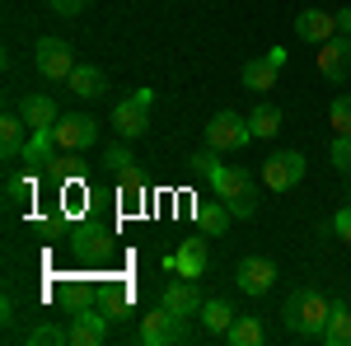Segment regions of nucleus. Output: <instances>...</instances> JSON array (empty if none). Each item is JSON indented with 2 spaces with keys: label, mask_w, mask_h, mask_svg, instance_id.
<instances>
[{
  "label": "nucleus",
  "mask_w": 351,
  "mask_h": 346,
  "mask_svg": "<svg viewBox=\"0 0 351 346\" xmlns=\"http://www.w3.org/2000/svg\"><path fill=\"white\" fill-rule=\"evenodd\" d=\"M328 309H332V299H328L324 291L300 286V291H291V299H286L281 323H286V332H291L295 342H319L324 328H328Z\"/></svg>",
  "instance_id": "f257e3e1"
},
{
  "label": "nucleus",
  "mask_w": 351,
  "mask_h": 346,
  "mask_svg": "<svg viewBox=\"0 0 351 346\" xmlns=\"http://www.w3.org/2000/svg\"><path fill=\"white\" fill-rule=\"evenodd\" d=\"M141 342H145V346H178V342H188V319L173 314L169 304H160V309L141 314Z\"/></svg>",
  "instance_id": "f03ea898"
},
{
  "label": "nucleus",
  "mask_w": 351,
  "mask_h": 346,
  "mask_svg": "<svg viewBox=\"0 0 351 346\" xmlns=\"http://www.w3.org/2000/svg\"><path fill=\"white\" fill-rule=\"evenodd\" d=\"M248 140H253V127H248V117H239V112H216V117L206 122V145L220 150V155L243 150Z\"/></svg>",
  "instance_id": "7ed1b4c3"
},
{
  "label": "nucleus",
  "mask_w": 351,
  "mask_h": 346,
  "mask_svg": "<svg viewBox=\"0 0 351 346\" xmlns=\"http://www.w3.org/2000/svg\"><path fill=\"white\" fill-rule=\"evenodd\" d=\"M52 140H56V150L80 155V150H89V145H99V122L84 117V112H66V117H56Z\"/></svg>",
  "instance_id": "20e7f679"
},
{
  "label": "nucleus",
  "mask_w": 351,
  "mask_h": 346,
  "mask_svg": "<svg viewBox=\"0 0 351 346\" xmlns=\"http://www.w3.org/2000/svg\"><path fill=\"white\" fill-rule=\"evenodd\" d=\"M33 66H38V75H47V80H71V71H75L80 61L71 52V42H61V38H38Z\"/></svg>",
  "instance_id": "39448f33"
},
{
  "label": "nucleus",
  "mask_w": 351,
  "mask_h": 346,
  "mask_svg": "<svg viewBox=\"0 0 351 346\" xmlns=\"http://www.w3.org/2000/svg\"><path fill=\"white\" fill-rule=\"evenodd\" d=\"M300 178H304V155L300 150H276V155L263 160V183L271 192H291Z\"/></svg>",
  "instance_id": "423d86ee"
},
{
  "label": "nucleus",
  "mask_w": 351,
  "mask_h": 346,
  "mask_svg": "<svg viewBox=\"0 0 351 346\" xmlns=\"http://www.w3.org/2000/svg\"><path fill=\"white\" fill-rule=\"evenodd\" d=\"M319 71H324L332 84H347L351 80V33H337L319 47Z\"/></svg>",
  "instance_id": "0eeeda50"
},
{
  "label": "nucleus",
  "mask_w": 351,
  "mask_h": 346,
  "mask_svg": "<svg viewBox=\"0 0 351 346\" xmlns=\"http://www.w3.org/2000/svg\"><path fill=\"white\" fill-rule=\"evenodd\" d=\"M108 127L117 132V140H141V136L150 132V108L136 103V99H122V103L112 108Z\"/></svg>",
  "instance_id": "6e6552de"
},
{
  "label": "nucleus",
  "mask_w": 351,
  "mask_h": 346,
  "mask_svg": "<svg viewBox=\"0 0 351 346\" xmlns=\"http://www.w3.org/2000/svg\"><path fill=\"white\" fill-rule=\"evenodd\" d=\"M342 28H337V14H328V10H300L295 14V38L300 42H314V47H324L328 38H337Z\"/></svg>",
  "instance_id": "1a4fd4ad"
},
{
  "label": "nucleus",
  "mask_w": 351,
  "mask_h": 346,
  "mask_svg": "<svg viewBox=\"0 0 351 346\" xmlns=\"http://www.w3.org/2000/svg\"><path fill=\"white\" fill-rule=\"evenodd\" d=\"M169 271H178L183 281H202L206 276V239H183L173 258H164Z\"/></svg>",
  "instance_id": "9d476101"
},
{
  "label": "nucleus",
  "mask_w": 351,
  "mask_h": 346,
  "mask_svg": "<svg viewBox=\"0 0 351 346\" xmlns=\"http://www.w3.org/2000/svg\"><path fill=\"white\" fill-rule=\"evenodd\" d=\"M104 337H108V319L99 309H80L66 323V346H99Z\"/></svg>",
  "instance_id": "9b49d317"
},
{
  "label": "nucleus",
  "mask_w": 351,
  "mask_h": 346,
  "mask_svg": "<svg viewBox=\"0 0 351 346\" xmlns=\"http://www.w3.org/2000/svg\"><path fill=\"white\" fill-rule=\"evenodd\" d=\"M234 281H239L243 295H267L276 286V262L271 258H243L239 271H234Z\"/></svg>",
  "instance_id": "f8f14e48"
},
{
  "label": "nucleus",
  "mask_w": 351,
  "mask_h": 346,
  "mask_svg": "<svg viewBox=\"0 0 351 346\" xmlns=\"http://www.w3.org/2000/svg\"><path fill=\"white\" fill-rule=\"evenodd\" d=\"M19 117H24L33 132H52L61 108H56L52 94H24V99H19Z\"/></svg>",
  "instance_id": "ddd939ff"
},
{
  "label": "nucleus",
  "mask_w": 351,
  "mask_h": 346,
  "mask_svg": "<svg viewBox=\"0 0 351 346\" xmlns=\"http://www.w3.org/2000/svg\"><path fill=\"white\" fill-rule=\"evenodd\" d=\"M28 136H33V127H28L19 112H5L0 117V160H24V145Z\"/></svg>",
  "instance_id": "4468645a"
},
{
  "label": "nucleus",
  "mask_w": 351,
  "mask_h": 346,
  "mask_svg": "<svg viewBox=\"0 0 351 346\" xmlns=\"http://www.w3.org/2000/svg\"><path fill=\"white\" fill-rule=\"evenodd\" d=\"M160 304H169L173 314L192 319V314H202V304H206V299H202V291H197V281H183V276H178V281H169V286H164Z\"/></svg>",
  "instance_id": "2eb2a0df"
},
{
  "label": "nucleus",
  "mask_w": 351,
  "mask_h": 346,
  "mask_svg": "<svg viewBox=\"0 0 351 346\" xmlns=\"http://www.w3.org/2000/svg\"><path fill=\"white\" fill-rule=\"evenodd\" d=\"M211 187H216L220 201H239V197H248V192H253V173H248V169H239V164H225Z\"/></svg>",
  "instance_id": "dca6fc26"
},
{
  "label": "nucleus",
  "mask_w": 351,
  "mask_h": 346,
  "mask_svg": "<svg viewBox=\"0 0 351 346\" xmlns=\"http://www.w3.org/2000/svg\"><path fill=\"white\" fill-rule=\"evenodd\" d=\"M276 71H281V66H271L267 56H253V61H243L239 80H243L248 94H271V89H276Z\"/></svg>",
  "instance_id": "f3484780"
},
{
  "label": "nucleus",
  "mask_w": 351,
  "mask_h": 346,
  "mask_svg": "<svg viewBox=\"0 0 351 346\" xmlns=\"http://www.w3.org/2000/svg\"><path fill=\"white\" fill-rule=\"evenodd\" d=\"M319 342L328 346H351V304H342V299H332V309H328V328Z\"/></svg>",
  "instance_id": "a211bd4d"
},
{
  "label": "nucleus",
  "mask_w": 351,
  "mask_h": 346,
  "mask_svg": "<svg viewBox=\"0 0 351 346\" xmlns=\"http://www.w3.org/2000/svg\"><path fill=\"white\" fill-rule=\"evenodd\" d=\"M234 319H239V314H234L230 299H206V304H202V328H206L211 337H225V332L234 328Z\"/></svg>",
  "instance_id": "6ab92c4d"
},
{
  "label": "nucleus",
  "mask_w": 351,
  "mask_h": 346,
  "mask_svg": "<svg viewBox=\"0 0 351 346\" xmlns=\"http://www.w3.org/2000/svg\"><path fill=\"white\" fill-rule=\"evenodd\" d=\"M66 89H71L75 99H94V94H104V89H108V80H104V71H99V66H75V71H71V80H66Z\"/></svg>",
  "instance_id": "aec40b11"
},
{
  "label": "nucleus",
  "mask_w": 351,
  "mask_h": 346,
  "mask_svg": "<svg viewBox=\"0 0 351 346\" xmlns=\"http://www.w3.org/2000/svg\"><path fill=\"white\" fill-rule=\"evenodd\" d=\"M230 220H234V215H230V206H225V201H197V225H202V234H225V230H230Z\"/></svg>",
  "instance_id": "412c9836"
},
{
  "label": "nucleus",
  "mask_w": 351,
  "mask_h": 346,
  "mask_svg": "<svg viewBox=\"0 0 351 346\" xmlns=\"http://www.w3.org/2000/svg\"><path fill=\"white\" fill-rule=\"evenodd\" d=\"M248 127H253L258 140H271V136L281 132V108L276 103H258L253 112H248Z\"/></svg>",
  "instance_id": "4be33fe9"
},
{
  "label": "nucleus",
  "mask_w": 351,
  "mask_h": 346,
  "mask_svg": "<svg viewBox=\"0 0 351 346\" xmlns=\"http://www.w3.org/2000/svg\"><path fill=\"white\" fill-rule=\"evenodd\" d=\"M225 342L230 346H258L263 342V319H258V314H239L234 328L225 332Z\"/></svg>",
  "instance_id": "5701e85b"
},
{
  "label": "nucleus",
  "mask_w": 351,
  "mask_h": 346,
  "mask_svg": "<svg viewBox=\"0 0 351 346\" xmlns=\"http://www.w3.org/2000/svg\"><path fill=\"white\" fill-rule=\"evenodd\" d=\"M188 164H192V173H197L202 183H216V173L225 169V164H220V150H211V145H206V150H197Z\"/></svg>",
  "instance_id": "b1692460"
},
{
  "label": "nucleus",
  "mask_w": 351,
  "mask_h": 346,
  "mask_svg": "<svg viewBox=\"0 0 351 346\" xmlns=\"http://www.w3.org/2000/svg\"><path fill=\"white\" fill-rule=\"evenodd\" d=\"M328 127L337 136H351V94H337V99L328 103Z\"/></svg>",
  "instance_id": "393cba45"
},
{
  "label": "nucleus",
  "mask_w": 351,
  "mask_h": 346,
  "mask_svg": "<svg viewBox=\"0 0 351 346\" xmlns=\"http://www.w3.org/2000/svg\"><path fill=\"white\" fill-rule=\"evenodd\" d=\"M28 346H66V328L38 323V328H28Z\"/></svg>",
  "instance_id": "a878e982"
},
{
  "label": "nucleus",
  "mask_w": 351,
  "mask_h": 346,
  "mask_svg": "<svg viewBox=\"0 0 351 346\" xmlns=\"http://www.w3.org/2000/svg\"><path fill=\"white\" fill-rule=\"evenodd\" d=\"M5 197H10V206H24L28 197H33V178L28 173H10L5 178Z\"/></svg>",
  "instance_id": "bb28decb"
},
{
  "label": "nucleus",
  "mask_w": 351,
  "mask_h": 346,
  "mask_svg": "<svg viewBox=\"0 0 351 346\" xmlns=\"http://www.w3.org/2000/svg\"><path fill=\"white\" fill-rule=\"evenodd\" d=\"M122 197H127V201H145V173H141V169H122Z\"/></svg>",
  "instance_id": "cd10ccee"
},
{
  "label": "nucleus",
  "mask_w": 351,
  "mask_h": 346,
  "mask_svg": "<svg viewBox=\"0 0 351 346\" xmlns=\"http://www.w3.org/2000/svg\"><path fill=\"white\" fill-rule=\"evenodd\" d=\"M328 160H332V169L351 173V136H332V150H328Z\"/></svg>",
  "instance_id": "c85d7f7f"
},
{
  "label": "nucleus",
  "mask_w": 351,
  "mask_h": 346,
  "mask_svg": "<svg viewBox=\"0 0 351 346\" xmlns=\"http://www.w3.org/2000/svg\"><path fill=\"white\" fill-rule=\"evenodd\" d=\"M104 164H112V169H132V150H127V140H117V145H108L104 150Z\"/></svg>",
  "instance_id": "c756f323"
},
{
  "label": "nucleus",
  "mask_w": 351,
  "mask_h": 346,
  "mask_svg": "<svg viewBox=\"0 0 351 346\" xmlns=\"http://www.w3.org/2000/svg\"><path fill=\"white\" fill-rule=\"evenodd\" d=\"M332 234H337L342 243H351V201H347L337 215H332Z\"/></svg>",
  "instance_id": "7c9ffc66"
},
{
  "label": "nucleus",
  "mask_w": 351,
  "mask_h": 346,
  "mask_svg": "<svg viewBox=\"0 0 351 346\" xmlns=\"http://www.w3.org/2000/svg\"><path fill=\"white\" fill-rule=\"evenodd\" d=\"M47 5H52V14L71 19V14H84V5H89V0H47Z\"/></svg>",
  "instance_id": "2f4dec72"
},
{
  "label": "nucleus",
  "mask_w": 351,
  "mask_h": 346,
  "mask_svg": "<svg viewBox=\"0 0 351 346\" xmlns=\"http://www.w3.org/2000/svg\"><path fill=\"white\" fill-rule=\"evenodd\" d=\"M267 61L271 66H286V47H267Z\"/></svg>",
  "instance_id": "473e14b6"
},
{
  "label": "nucleus",
  "mask_w": 351,
  "mask_h": 346,
  "mask_svg": "<svg viewBox=\"0 0 351 346\" xmlns=\"http://www.w3.org/2000/svg\"><path fill=\"white\" fill-rule=\"evenodd\" d=\"M337 28H342V33H351V5H347V10H337Z\"/></svg>",
  "instance_id": "72a5a7b5"
}]
</instances>
